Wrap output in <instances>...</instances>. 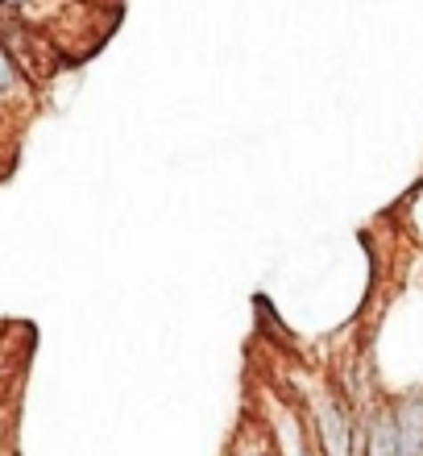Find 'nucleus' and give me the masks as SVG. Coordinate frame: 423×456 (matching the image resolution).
<instances>
[{
	"label": "nucleus",
	"mask_w": 423,
	"mask_h": 456,
	"mask_svg": "<svg viewBox=\"0 0 423 456\" xmlns=\"http://www.w3.org/2000/svg\"><path fill=\"white\" fill-rule=\"evenodd\" d=\"M315 428H320V448L324 456H349V423L340 419V411L332 403L315 407Z\"/></svg>",
	"instance_id": "f257e3e1"
},
{
	"label": "nucleus",
	"mask_w": 423,
	"mask_h": 456,
	"mask_svg": "<svg viewBox=\"0 0 423 456\" xmlns=\"http://www.w3.org/2000/svg\"><path fill=\"white\" fill-rule=\"evenodd\" d=\"M370 456H403V436H399V419H374L370 428Z\"/></svg>",
	"instance_id": "f03ea898"
},
{
	"label": "nucleus",
	"mask_w": 423,
	"mask_h": 456,
	"mask_svg": "<svg viewBox=\"0 0 423 456\" xmlns=\"http://www.w3.org/2000/svg\"><path fill=\"white\" fill-rule=\"evenodd\" d=\"M17 87H21V67H17V59L9 54V46L0 42V96H9Z\"/></svg>",
	"instance_id": "7ed1b4c3"
},
{
	"label": "nucleus",
	"mask_w": 423,
	"mask_h": 456,
	"mask_svg": "<svg viewBox=\"0 0 423 456\" xmlns=\"http://www.w3.org/2000/svg\"><path fill=\"white\" fill-rule=\"evenodd\" d=\"M34 0H0V9L4 12H21V9H29Z\"/></svg>",
	"instance_id": "20e7f679"
},
{
	"label": "nucleus",
	"mask_w": 423,
	"mask_h": 456,
	"mask_svg": "<svg viewBox=\"0 0 423 456\" xmlns=\"http://www.w3.org/2000/svg\"><path fill=\"white\" fill-rule=\"evenodd\" d=\"M245 456H262V452H245Z\"/></svg>",
	"instance_id": "39448f33"
}]
</instances>
